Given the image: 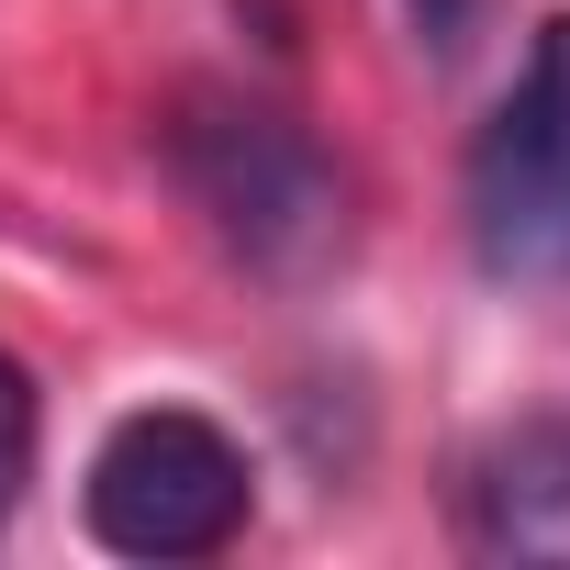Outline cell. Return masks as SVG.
I'll list each match as a JSON object with an SVG mask.
<instances>
[{
  "label": "cell",
  "mask_w": 570,
  "mask_h": 570,
  "mask_svg": "<svg viewBox=\"0 0 570 570\" xmlns=\"http://www.w3.org/2000/svg\"><path fill=\"white\" fill-rule=\"evenodd\" d=\"M168 179L190 213L257 268V279H314L347 257V179L336 157L268 101H179L168 124Z\"/></svg>",
  "instance_id": "1"
},
{
  "label": "cell",
  "mask_w": 570,
  "mask_h": 570,
  "mask_svg": "<svg viewBox=\"0 0 570 570\" xmlns=\"http://www.w3.org/2000/svg\"><path fill=\"white\" fill-rule=\"evenodd\" d=\"M459 537L481 559H570V425H503L459 470Z\"/></svg>",
  "instance_id": "4"
},
{
  "label": "cell",
  "mask_w": 570,
  "mask_h": 570,
  "mask_svg": "<svg viewBox=\"0 0 570 570\" xmlns=\"http://www.w3.org/2000/svg\"><path fill=\"white\" fill-rule=\"evenodd\" d=\"M246 448L190 414V403H146L124 414L101 448H90V481H79V514L112 559H213L235 525H246Z\"/></svg>",
  "instance_id": "2"
},
{
  "label": "cell",
  "mask_w": 570,
  "mask_h": 570,
  "mask_svg": "<svg viewBox=\"0 0 570 570\" xmlns=\"http://www.w3.org/2000/svg\"><path fill=\"white\" fill-rule=\"evenodd\" d=\"M470 246L492 279H570V12L537 23L514 90L470 135Z\"/></svg>",
  "instance_id": "3"
},
{
  "label": "cell",
  "mask_w": 570,
  "mask_h": 570,
  "mask_svg": "<svg viewBox=\"0 0 570 570\" xmlns=\"http://www.w3.org/2000/svg\"><path fill=\"white\" fill-rule=\"evenodd\" d=\"M23 481H35V381L12 370V347H0V525H12Z\"/></svg>",
  "instance_id": "5"
},
{
  "label": "cell",
  "mask_w": 570,
  "mask_h": 570,
  "mask_svg": "<svg viewBox=\"0 0 570 570\" xmlns=\"http://www.w3.org/2000/svg\"><path fill=\"white\" fill-rule=\"evenodd\" d=\"M403 12H414L425 46H459V35H470V0H403Z\"/></svg>",
  "instance_id": "6"
}]
</instances>
